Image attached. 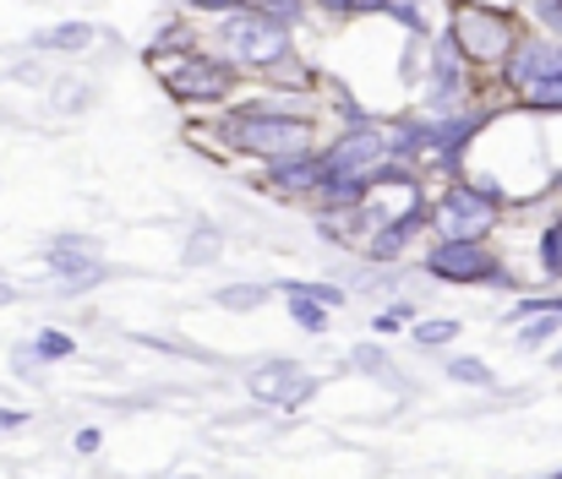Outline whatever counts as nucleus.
<instances>
[{
  "instance_id": "obj_15",
  "label": "nucleus",
  "mask_w": 562,
  "mask_h": 479,
  "mask_svg": "<svg viewBox=\"0 0 562 479\" xmlns=\"http://www.w3.org/2000/svg\"><path fill=\"white\" fill-rule=\"evenodd\" d=\"M558 332H562V311H536V317H525L519 343H525V349H541V343H552Z\"/></svg>"
},
{
  "instance_id": "obj_1",
  "label": "nucleus",
  "mask_w": 562,
  "mask_h": 479,
  "mask_svg": "<svg viewBox=\"0 0 562 479\" xmlns=\"http://www.w3.org/2000/svg\"><path fill=\"white\" fill-rule=\"evenodd\" d=\"M453 44L464 49V60H486V66H503L508 49L519 44L514 38V16L497 11V5H475V0H459L453 5Z\"/></svg>"
},
{
  "instance_id": "obj_12",
  "label": "nucleus",
  "mask_w": 562,
  "mask_h": 479,
  "mask_svg": "<svg viewBox=\"0 0 562 479\" xmlns=\"http://www.w3.org/2000/svg\"><path fill=\"white\" fill-rule=\"evenodd\" d=\"M431 66H437V104H442V99H459V93H464V49L453 44V33L437 44Z\"/></svg>"
},
{
  "instance_id": "obj_22",
  "label": "nucleus",
  "mask_w": 562,
  "mask_h": 479,
  "mask_svg": "<svg viewBox=\"0 0 562 479\" xmlns=\"http://www.w3.org/2000/svg\"><path fill=\"white\" fill-rule=\"evenodd\" d=\"M290 289H295V295H312V300H323V306H339V300H345V295L328 289V284H290Z\"/></svg>"
},
{
  "instance_id": "obj_10",
  "label": "nucleus",
  "mask_w": 562,
  "mask_h": 479,
  "mask_svg": "<svg viewBox=\"0 0 562 479\" xmlns=\"http://www.w3.org/2000/svg\"><path fill=\"white\" fill-rule=\"evenodd\" d=\"M279 191H328V180H334V169L328 159H306V153H290V159H273V174H268Z\"/></svg>"
},
{
  "instance_id": "obj_28",
  "label": "nucleus",
  "mask_w": 562,
  "mask_h": 479,
  "mask_svg": "<svg viewBox=\"0 0 562 479\" xmlns=\"http://www.w3.org/2000/svg\"><path fill=\"white\" fill-rule=\"evenodd\" d=\"M5 300H11V289H0V306H5Z\"/></svg>"
},
{
  "instance_id": "obj_29",
  "label": "nucleus",
  "mask_w": 562,
  "mask_h": 479,
  "mask_svg": "<svg viewBox=\"0 0 562 479\" xmlns=\"http://www.w3.org/2000/svg\"><path fill=\"white\" fill-rule=\"evenodd\" d=\"M558 191H562V180H558Z\"/></svg>"
},
{
  "instance_id": "obj_9",
  "label": "nucleus",
  "mask_w": 562,
  "mask_h": 479,
  "mask_svg": "<svg viewBox=\"0 0 562 479\" xmlns=\"http://www.w3.org/2000/svg\"><path fill=\"white\" fill-rule=\"evenodd\" d=\"M44 262H49V273L55 278H99V246L93 240H77V235H66V240H55L49 251H44Z\"/></svg>"
},
{
  "instance_id": "obj_17",
  "label": "nucleus",
  "mask_w": 562,
  "mask_h": 479,
  "mask_svg": "<svg viewBox=\"0 0 562 479\" xmlns=\"http://www.w3.org/2000/svg\"><path fill=\"white\" fill-rule=\"evenodd\" d=\"M290 300H295V306H290V317L301 321V327H312V332H323V327H328V317H323V300H312V295H295V289H290Z\"/></svg>"
},
{
  "instance_id": "obj_5",
  "label": "nucleus",
  "mask_w": 562,
  "mask_h": 479,
  "mask_svg": "<svg viewBox=\"0 0 562 479\" xmlns=\"http://www.w3.org/2000/svg\"><path fill=\"white\" fill-rule=\"evenodd\" d=\"M426 273L442 278V284H497V278H503V262H497L481 240H442V246L431 251Z\"/></svg>"
},
{
  "instance_id": "obj_13",
  "label": "nucleus",
  "mask_w": 562,
  "mask_h": 479,
  "mask_svg": "<svg viewBox=\"0 0 562 479\" xmlns=\"http://www.w3.org/2000/svg\"><path fill=\"white\" fill-rule=\"evenodd\" d=\"M93 38H99V33H93L88 22H55V27H44L33 44H38V49H88Z\"/></svg>"
},
{
  "instance_id": "obj_11",
  "label": "nucleus",
  "mask_w": 562,
  "mask_h": 479,
  "mask_svg": "<svg viewBox=\"0 0 562 479\" xmlns=\"http://www.w3.org/2000/svg\"><path fill=\"white\" fill-rule=\"evenodd\" d=\"M387 153V142H382V132H350L334 153H323L328 159V169L334 174H367V169H376V159Z\"/></svg>"
},
{
  "instance_id": "obj_25",
  "label": "nucleus",
  "mask_w": 562,
  "mask_h": 479,
  "mask_svg": "<svg viewBox=\"0 0 562 479\" xmlns=\"http://www.w3.org/2000/svg\"><path fill=\"white\" fill-rule=\"evenodd\" d=\"M323 11H356V5H367V0H317Z\"/></svg>"
},
{
  "instance_id": "obj_19",
  "label": "nucleus",
  "mask_w": 562,
  "mask_h": 479,
  "mask_svg": "<svg viewBox=\"0 0 562 479\" xmlns=\"http://www.w3.org/2000/svg\"><path fill=\"white\" fill-rule=\"evenodd\" d=\"M448 376L470 381V387H492V365H481V360H448Z\"/></svg>"
},
{
  "instance_id": "obj_16",
  "label": "nucleus",
  "mask_w": 562,
  "mask_h": 479,
  "mask_svg": "<svg viewBox=\"0 0 562 479\" xmlns=\"http://www.w3.org/2000/svg\"><path fill=\"white\" fill-rule=\"evenodd\" d=\"M218 306L224 311H257V306H268V289L262 284H229V289H218Z\"/></svg>"
},
{
  "instance_id": "obj_18",
  "label": "nucleus",
  "mask_w": 562,
  "mask_h": 479,
  "mask_svg": "<svg viewBox=\"0 0 562 479\" xmlns=\"http://www.w3.org/2000/svg\"><path fill=\"white\" fill-rule=\"evenodd\" d=\"M541 267H547V278H562V218L541 235Z\"/></svg>"
},
{
  "instance_id": "obj_7",
  "label": "nucleus",
  "mask_w": 562,
  "mask_h": 479,
  "mask_svg": "<svg viewBox=\"0 0 562 479\" xmlns=\"http://www.w3.org/2000/svg\"><path fill=\"white\" fill-rule=\"evenodd\" d=\"M165 82H170L176 99H218V93H229L235 71L224 60H207V55H181V66Z\"/></svg>"
},
{
  "instance_id": "obj_2",
  "label": "nucleus",
  "mask_w": 562,
  "mask_h": 479,
  "mask_svg": "<svg viewBox=\"0 0 562 479\" xmlns=\"http://www.w3.org/2000/svg\"><path fill=\"white\" fill-rule=\"evenodd\" d=\"M218 44L235 66H279L290 55V33L279 16H262V11H235L218 22Z\"/></svg>"
},
{
  "instance_id": "obj_20",
  "label": "nucleus",
  "mask_w": 562,
  "mask_h": 479,
  "mask_svg": "<svg viewBox=\"0 0 562 479\" xmlns=\"http://www.w3.org/2000/svg\"><path fill=\"white\" fill-rule=\"evenodd\" d=\"M453 338H459V321H420V327H415V343H426V349H437V343H453Z\"/></svg>"
},
{
  "instance_id": "obj_23",
  "label": "nucleus",
  "mask_w": 562,
  "mask_h": 479,
  "mask_svg": "<svg viewBox=\"0 0 562 479\" xmlns=\"http://www.w3.org/2000/svg\"><path fill=\"white\" fill-rule=\"evenodd\" d=\"M404 321H409V306H398V311H382V317H376V327H382V332H393V327H404Z\"/></svg>"
},
{
  "instance_id": "obj_8",
  "label": "nucleus",
  "mask_w": 562,
  "mask_h": 479,
  "mask_svg": "<svg viewBox=\"0 0 562 479\" xmlns=\"http://www.w3.org/2000/svg\"><path fill=\"white\" fill-rule=\"evenodd\" d=\"M246 392L257 398V403H306V392H317V381H306L290 360H273V365H262V370H251V381H246Z\"/></svg>"
},
{
  "instance_id": "obj_27",
  "label": "nucleus",
  "mask_w": 562,
  "mask_h": 479,
  "mask_svg": "<svg viewBox=\"0 0 562 479\" xmlns=\"http://www.w3.org/2000/svg\"><path fill=\"white\" fill-rule=\"evenodd\" d=\"M552 365H558V370H562V349H558V354H552Z\"/></svg>"
},
{
  "instance_id": "obj_26",
  "label": "nucleus",
  "mask_w": 562,
  "mask_h": 479,
  "mask_svg": "<svg viewBox=\"0 0 562 479\" xmlns=\"http://www.w3.org/2000/svg\"><path fill=\"white\" fill-rule=\"evenodd\" d=\"M22 425V414H11V409H0V431H16Z\"/></svg>"
},
{
  "instance_id": "obj_6",
  "label": "nucleus",
  "mask_w": 562,
  "mask_h": 479,
  "mask_svg": "<svg viewBox=\"0 0 562 479\" xmlns=\"http://www.w3.org/2000/svg\"><path fill=\"white\" fill-rule=\"evenodd\" d=\"M503 71H508V88H519V93L536 88V82H552V77H562V44H552V38H519L508 49Z\"/></svg>"
},
{
  "instance_id": "obj_24",
  "label": "nucleus",
  "mask_w": 562,
  "mask_h": 479,
  "mask_svg": "<svg viewBox=\"0 0 562 479\" xmlns=\"http://www.w3.org/2000/svg\"><path fill=\"white\" fill-rule=\"evenodd\" d=\"M77 453H99V431H77Z\"/></svg>"
},
{
  "instance_id": "obj_21",
  "label": "nucleus",
  "mask_w": 562,
  "mask_h": 479,
  "mask_svg": "<svg viewBox=\"0 0 562 479\" xmlns=\"http://www.w3.org/2000/svg\"><path fill=\"white\" fill-rule=\"evenodd\" d=\"M33 349H38V360H71V354H77V343H71L66 332H38Z\"/></svg>"
},
{
  "instance_id": "obj_4",
  "label": "nucleus",
  "mask_w": 562,
  "mask_h": 479,
  "mask_svg": "<svg viewBox=\"0 0 562 479\" xmlns=\"http://www.w3.org/2000/svg\"><path fill=\"white\" fill-rule=\"evenodd\" d=\"M431 224L442 240H481L497 224V191L492 185H453L437 196Z\"/></svg>"
},
{
  "instance_id": "obj_3",
  "label": "nucleus",
  "mask_w": 562,
  "mask_h": 479,
  "mask_svg": "<svg viewBox=\"0 0 562 479\" xmlns=\"http://www.w3.org/2000/svg\"><path fill=\"white\" fill-rule=\"evenodd\" d=\"M235 142L268 163L290 159V153H306L312 148V121L279 115V110H246V115H235Z\"/></svg>"
},
{
  "instance_id": "obj_14",
  "label": "nucleus",
  "mask_w": 562,
  "mask_h": 479,
  "mask_svg": "<svg viewBox=\"0 0 562 479\" xmlns=\"http://www.w3.org/2000/svg\"><path fill=\"white\" fill-rule=\"evenodd\" d=\"M196 5H240V11H262V16H279V22L301 16V0H196Z\"/></svg>"
}]
</instances>
